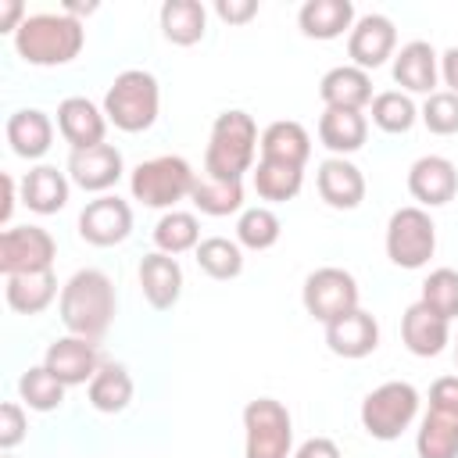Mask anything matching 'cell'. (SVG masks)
I'll list each match as a JSON object with an SVG mask.
<instances>
[{"instance_id": "cell-1", "label": "cell", "mask_w": 458, "mask_h": 458, "mask_svg": "<svg viewBox=\"0 0 458 458\" xmlns=\"http://www.w3.org/2000/svg\"><path fill=\"white\" fill-rule=\"evenodd\" d=\"M118 311V293L114 283L107 279V272L100 268H79L57 297V315L64 322V329L72 336H86V340H100Z\"/></svg>"}, {"instance_id": "cell-2", "label": "cell", "mask_w": 458, "mask_h": 458, "mask_svg": "<svg viewBox=\"0 0 458 458\" xmlns=\"http://www.w3.org/2000/svg\"><path fill=\"white\" fill-rule=\"evenodd\" d=\"M86 43V29L82 21L68 18L64 11H43V14H29L18 32H14V50L25 64L36 68H57L68 64L82 54Z\"/></svg>"}, {"instance_id": "cell-3", "label": "cell", "mask_w": 458, "mask_h": 458, "mask_svg": "<svg viewBox=\"0 0 458 458\" xmlns=\"http://www.w3.org/2000/svg\"><path fill=\"white\" fill-rule=\"evenodd\" d=\"M258 125L247 111L233 107L222 111L211 125L208 150H204V175L215 179H240L254 172V154H258Z\"/></svg>"}, {"instance_id": "cell-4", "label": "cell", "mask_w": 458, "mask_h": 458, "mask_svg": "<svg viewBox=\"0 0 458 458\" xmlns=\"http://www.w3.org/2000/svg\"><path fill=\"white\" fill-rule=\"evenodd\" d=\"M161 111V86L143 68H125L104 93V114L122 132H147Z\"/></svg>"}, {"instance_id": "cell-5", "label": "cell", "mask_w": 458, "mask_h": 458, "mask_svg": "<svg viewBox=\"0 0 458 458\" xmlns=\"http://www.w3.org/2000/svg\"><path fill=\"white\" fill-rule=\"evenodd\" d=\"M197 182V172L186 157L179 154H161V157H147L132 168L129 175V193L132 200H140L143 208H161V211H175L179 200H190Z\"/></svg>"}, {"instance_id": "cell-6", "label": "cell", "mask_w": 458, "mask_h": 458, "mask_svg": "<svg viewBox=\"0 0 458 458\" xmlns=\"http://www.w3.org/2000/svg\"><path fill=\"white\" fill-rule=\"evenodd\" d=\"M419 415V390L404 379L379 383L361 401V429L372 440H397Z\"/></svg>"}, {"instance_id": "cell-7", "label": "cell", "mask_w": 458, "mask_h": 458, "mask_svg": "<svg viewBox=\"0 0 458 458\" xmlns=\"http://www.w3.org/2000/svg\"><path fill=\"white\" fill-rule=\"evenodd\" d=\"M293 419L283 401L254 397L243 408V458H293Z\"/></svg>"}, {"instance_id": "cell-8", "label": "cell", "mask_w": 458, "mask_h": 458, "mask_svg": "<svg viewBox=\"0 0 458 458\" xmlns=\"http://www.w3.org/2000/svg\"><path fill=\"white\" fill-rule=\"evenodd\" d=\"M433 250H437V225L429 211L419 204L397 208L386 222V258L397 268L415 272L433 258Z\"/></svg>"}, {"instance_id": "cell-9", "label": "cell", "mask_w": 458, "mask_h": 458, "mask_svg": "<svg viewBox=\"0 0 458 458\" xmlns=\"http://www.w3.org/2000/svg\"><path fill=\"white\" fill-rule=\"evenodd\" d=\"M358 297H361L358 279H354L347 268H336V265H322V268L308 272V279H304V286H301L304 311H308L315 322H322V326H329V322H336L340 315L361 308Z\"/></svg>"}, {"instance_id": "cell-10", "label": "cell", "mask_w": 458, "mask_h": 458, "mask_svg": "<svg viewBox=\"0 0 458 458\" xmlns=\"http://www.w3.org/2000/svg\"><path fill=\"white\" fill-rule=\"evenodd\" d=\"M57 243L43 225H11L0 233V272L25 276V272H47L54 268Z\"/></svg>"}, {"instance_id": "cell-11", "label": "cell", "mask_w": 458, "mask_h": 458, "mask_svg": "<svg viewBox=\"0 0 458 458\" xmlns=\"http://www.w3.org/2000/svg\"><path fill=\"white\" fill-rule=\"evenodd\" d=\"M132 233V208L129 200H122L118 193H104L97 200H89L79 211V236L89 247H114L125 243Z\"/></svg>"}, {"instance_id": "cell-12", "label": "cell", "mask_w": 458, "mask_h": 458, "mask_svg": "<svg viewBox=\"0 0 458 458\" xmlns=\"http://www.w3.org/2000/svg\"><path fill=\"white\" fill-rule=\"evenodd\" d=\"M397 54V29L386 14H361L347 32V57L354 68L372 72Z\"/></svg>"}, {"instance_id": "cell-13", "label": "cell", "mask_w": 458, "mask_h": 458, "mask_svg": "<svg viewBox=\"0 0 458 458\" xmlns=\"http://www.w3.org/2000/svg\"><path fill=\"white\" fill-rule=\"evenodd\" d=\"M43 365H47L64 386H82V383H89V379L97 376V369L104 365V358H100V351H97L93 340L68 333V336H57V340L47 347Z\"/></svg>"}, {"instance_id": "cell-14", "label": "cell", "mask_w": 458, "mask_h": 458, "mask_svg": "<svg viewBox=\"0 0 458 458\" xmlns=\"http://www.w3.org/2000/svg\"><path fill=\"white\" fill-rule=\"evenodd\" d=\"M125 172V161H122V150L111 147V143H100V147H86V150H72L68 154V179L86 190V193H107Z\"/></svg>"}, {"instance_id": "cell-15", "label": "cell", "mask_w": 458, "mask_h": 458, "mask_svg": "<svg viewBox=\"0 0 458 458\" xmlns=\"http://www.w3.org/2000/svg\"><path fill=\"white\" fill-rule=\"evenodd\" d=\"M408 193L419 208H440L458 193V168L444 154H426L408 168Z\"/></svg>"}, {"instance_id": "cell-16", "label": "cell", "mask_w": 458, "mask_h": 458, "mask_svg": "<svg viewBox=\"0 0 458 458\" xmlns=\"http://www.w3.org/2000/svg\"><path fill=\"white\" fill-rule=\"evenodd\" d=\"M57 132L72 150L100 147L107 136V114L89 97H64L57 104Z\"/></svg>"}, {"instance_id": "cell-17", "label": "cell", "mask_w": 458, "mask_h": 458, "mask_svg": "<svg viewBox=\"0 0 458 458\" xmlns=\"http://www.w3.org/2000/svg\"><path fill=\"white\" fill-rule=\"evenodd\" d=\"M326 347L347 361L369 358L379 347V322L365 308H354V311H347L326 326Z\"/></svg>"}, {"instance_id": "cell-18", "label": "cell", "mask_w": 458, "mask_h": 458, "mask_svg": "<svg viewBox=\"0 0 458 458\" xmlns=\"http://www.w3.org/2000/svg\"><path fill=\"white\" fill-rule=\"evenodd\" d=\"M437 79H440V54L426 43V39H411L394 54V82L401 86V93H437Z\"/></svg>"}, {"instance_id": "cell-19", "label": "cell", "mask_w": 458, "mask_h": 458, "mask_svg": "<svg viewBox=\"0 0 458 458\" xmlns=\"http://www.w3.org/2000/svg\"><path fill=\"white\" fill-rule=\"evenodd\" d=\"M318 197L336 211H354L365 200V175L347 157H326L315 172Z\"/></svg>"}, {"instance_id": "cell-20", "label": "cell", "mask_w": 458, "mask_h": 458, "mask_svg": "<svg viewBox=\"0 0 458 458\" xmlns=\"http://www.w3.org/2000/svg\"><path fill=\"white\" fill-rule=\"evenodd\" d=\"M140 290L147 297V304L154 311H168L179 304L182 297V268L172 254H161V250H150L140 258Z\"/></svg>"}, {"instance_id": "cell-21", "label": "cell", "mask_w": 458, "mask_h": 458, "mask_svg": "<svg viewBox=\"0 0 458 458\" xmlns=\"http://www.w3.org/2000/svg\"><path fill=\"white\" fill-rule=\"evenodd\" d=\"M401 340L415 358H437L451 344V322L415 301L401 315Z\"/></svg>"}, {"instance_id": "cell-22", "label": "cell", "mask_w": 458, "mask_h": 458, "mask_svg": "<svg viewBox=\"0 0 458 458\" xmlns=\"http://www.w3.org/2000/svg\"><path fill=\"white\" fill-rule=\"evenodd\" d=\"M318 97H322L326 107L365 111L372 104V79H369V72H361L354 64H336V68H329L322 75Z\"/></svg>"}, {"instance_id": "cell-23", "label": "cell", "mask_w": 458, "mask_h": 458, "mask_svg": "<svg viewBox=\"0 0 458 458\" xmlns=\"http://www.w3.org/2000/svg\"><path fill=\"white\" fill-rule=\"evenodd\" d=\"M7 143H11V150L18 154V157H25V161H39L47 150H50V143H54V122H50V114L47 111H39V107H21V111H14L11 118H7Z\"/></svg>"}, {"instance_id": "cell-24", "label": "cell", "mask_w": 458, "mask_h": 458, "mask_svg": "<svg viewBox=\"0 0 458 458\" xmlns=\"http://www.w3.org/2000/svg\"><path fill=\"white\" fill-rule=\"evenodd\" d=\"M68 193H72V179L54 165H36L21 179V204L36 215H57L68 204Z\"/></svg>"}, {"instance_id": "cell-25", "label": "cell", "mask_w": 458, "mask_h": 458, "mask_svg": "<svg viewBox=\"0 0 458 458\" xmlns=\"http://www.w3.org/2000/svg\"><path fill=\"white\" fill-rule=\"evenodd\" d=\"M354 4L351 0H308L297 11V25L308 39H340L354 29Z\"/></svg>"}, {"instance_id": "cell-26", "label": "cell", "mask_w": 458, "mask_h": 458, "mask_svg": "<svg viewBox=\"0 0 458 458\" xmlns=\"http://www.w3.org/2000/svg\"><path fill=\"white\" fill-rule=\"evenodd\" d=\"M258 150H261L265 161H283V165L304 168L308 157H311V136H308V129L301 122L279 118V122H272V125L261 129Z\"/></svg>"}, {"instance_id": "cell-27", "label": "cell", "mask_w": 458, "mask_h": 458, "mask_svg": "<svg viewBox=\"0 0 458 458\" xmlns=\"http://www.w3.org/2000/svg\"><path fill=\"white\" fill-rule=\"evenodd\" d=\"M318 140L326 150H333V157H347L354 150L365 147L369 140V118L361 111H340V107H326L318 118Z\"/></svg>"}, {"instance_id": "cell-28", "label": "cell", "mask_w": 458, "mask_h": 458, "mask_svg": "<svg viewBox=\"0 0 458 458\" xmlns=\"http://www.w3.org/2000/svg\"><path fill=\"white\" fill-rule=\"evenodd\" d=\"M4 297L7 308L18 315H39L47 311L61 293H57V276L54 268L47 272H25V276H7L4 279Z\"/></svg>"}, {"instance_id": "cell-29", "label": "cell", "mask_w": 458, "mask_h": 458, "mask_svg": "<svg viewBox=\"0 0 458 458\" xmlns=\"http://www.w3.org/2000/svg\"><path fill=\"white\" fill-rule=\"evenodd\" d=\"M161 36L175 47H193L208 32V7L200 0H165L157 11Z\"/></svg>"}, {"instance_id": "cell-30", "label": "cell", "mask_w": 458, "mask_h": 458, "mask_svg": "<svg viewBox=\"0 0 458 458\" xmlns=\"http://www.w3.org/2000/svg\"><path fill=\"white\" fill-rule=\"evenodd\" d=\"M132 376H129V369L125 365H118V361H104L100 369H97V376L86 383V394H89V404L97 408V411H104V415H118V411H125L129 404H132Z\"/></svg>"}, {"instance_id": "cell-31", "label": "cell", "mask_w": 458, "mask_h": 458, "mask_svg": "<svg viewBox=\"0 0 458 458\" xmlns=\"http://www.w3.org/2000/svg\"><path fill=\"white\" fill-rule=\"evenodd\" d=\"M250 182H254V193L268 204H286L301 193L304 186V168L297 165H283V161H265L258 157L254 172H250Z\"/></svg>"}, {"instance_id": "cell-32", "label": "cell", "mask_w": 458, "mask_h": 458, "mask_svg": "<svg viewBox=\"0 0 458 458\" xmlns=\"http://www.w3.org/2000/svg\"><path fill=\"white\" fill-rule=\"evenodd\" d=\"M190 200H193V208H197L200 215H211V218H225V215H236V211H243V182H240V179H215V175H197Z\"/></svg>"}, {"instance_id": "cell-33", "label": "cell", "mask_w": 458, "mask_h": 458, "mask_svg": "<svg viewBox=\"0 0 458 458\" xmlns=\"http://www.w3.org/2000/svg\"><path fill=\"white\" fill-rule=\"evenodd\" d=\"M419 458H458V415L451 411H426L415 433Z\"/></svg>"}, {"instance_id": "cell-34", "label": "cell", "mask_w": 458, "mask_h": 458, "mask_svg": "<svg viewBox=\"0 0 458 458\" xmlns=\"http://www.w3.org/2000/svg\"><path fill=\"white\" fill-rule=\"evenodd\" d=\"M200 243V222L193 211H165L154 225V247L161 254H186Z\"/></svg>"}, {"instance_id": "cell-35", "label": "cell", "mask_w": 458, "mask_h": 458, "mask_svg": "<svg viewBox=\"0 0 458 458\" xmlns=\"http://www.w3.org/2000/svg\"><path fill=\"white\" fill-rule=\"evenodd\" d=\"M193 258H197L200 272H204L208 279H218V283L236 279V276L243 272V250H240L236 240H225V236H208V240H200L197 250H193Z\"/></svg>"}, {"instance_id": "cell-36", "label": "cell", "mask_w": 458, "mask_h": 458, "mask_svg": "<svg viewBox=\"0 0 458 458\" xmlns=\"http://www.w3.org/2000/svg\"><path fill=\"white\" fill-rule=\"evenodd\" d=\"M369 114H372V125L383 129V132H390V136H401V132H408V129L419 122L415 100H411L408 93H401V89H383V93H376L372 104H369Z\"/></svg>"}, {"instance_id": "cell-37", "label": "cell", "mask_w": 458, "mask_h": 458, "mask_svg": "<svg viewBox=\"0 0 458 458\" xmlns=\"http://www.w3.org/2000/svg\"><path fill=\"white\" fill-rule=\"evenodd\" d=\"M64 390H68V386H64L47 365H32V369H25L21 379H18V397H21V404L32 408V411H54V408H61V404H64Z\"/></svg>"}, {"instance_id": "cell-38", "label": "cell", "mask_w": 458, "mask_h": 458, "mask_svg": "<svg viewBox=\"0 0 458 458\" xmlns=\"http://www.w3.org/2000/svg\"><path fill=\"white\" fill-rule=\"evenodd\" d=\"M279 233H283V222L265 204L243 208L240 218H236V243L247 247V250H268V247H276L279 243Z\"/></svg>"}, {"instance_id": "cell-39", "label": "cell", "mask_w": 458, "mask_h": 458, "mask_svg": "<svg viewBox=\"0 0 458 458\" xmlns=\"http://www.w3.org/2000/svg\"><path fill=\"white\" fill-rule=\"evenodd\" d=\"M419 301L447 322L458 318V272L454 268H433L422 279V297Z\"/></svg>"}, {"instance_id": "cell-40", "label": "cell", "mask_w": 458, "mask_h": 458, "mask_svg": "<svg viewBox=\"0 0 458 458\" xmlns=\"http://www.w3.org/2000/svg\"><path fill=\"white\" fill-rule=\"evenodd\" d=\"M419 118L433 136H454L458 132V93L451 89L429 93L419 107Z\"/></svg>"}, {"instance_id": "cell-41", "label": "cell", "mask_w": 458, "mask_h": 458, "mask_svg": "<svg viewBox=\"0 0 458 458\" xmlns=\"http://www.w3.org/2000/svg\"><path fill=\"white\" fill-rule=\"evenodd\" d=\"M25 429H29L25 408L18 401H4L0 404V447L4 451H14L25 440Z\"/></svg>"}, {"instance_id": "cell-42", "label": "cell", "mask_w": 458, "mask_h": 458, "mask_svg": "<svg viewBox=\"0 0 458 458\" xmlns=\"http://www.w3.org/2000/svg\"><path fill=\"white\" fill-rule=\"evenodd\" d=\"M429 408L433 411H451L458 415V376H440L429 386Z\"/></svg>"}, {"instance_id": "cell-43", "label": "cell", "mask_w": 458, "mask_h": 458, "mask_svg": "<svg viewBox=\"0 0 458 458\" xmlns=\"http://www.w3.org/2000/svg\"><path fill=\"white\" fill-rule=\"evenodd\" d=\"M215 14L225 25H247L258 14V0H215Z\"/></svg>"}, {"instance_id": "cell-44", "label": "cell", "mask_w": 458, "mask_h": 458, "mask_svg": "<svg viewBox=\"0 0 458 458\" xmlns=\"http://www.w3.org/2000/svg\"><path fill=\"white\" fill-rule=\"evenodd\" d=\"M293 458H344V454L329 437H311L293 451Z\"/></svg>"}, {"instance_id": "cell-45", "label": "cell", "mask_w": 458, "mask_h": 458, "mask_svg": "<svg viewBox=\"0 0 458 458\" xmlns=\"http://www.w3.org/2000/svg\"><path fill=\"white\" fill-rule=\"evenodd\" d=\"M25 4L21 0H0V32H18V25L25 21Z\"/></svg>"}, {"instance_id": "cell-46", "label": "cell", "mask_w": 458, "mask_h": 458, "mask_svg": "<svg viewBox=\"0 0 458 458\" xmlns=\"http://www.w3.org/2000/svg\"><path fill=\"white\" fill-rule=\"evenodd\" d=\"M440 79L451 93H458V47H447L440 54Z\"/></svg>"}, {"instance_id": "cell-47", "label": "cell", "mask_w": 458, "mask_h": 458, "mask_svg": "<svg viewBox=\"0 0 458 458\" xmlns=\"http://www.w3.org/2000/svg\"><path fill=\"white\" fill-rule=\"evenodd\" d=\"M14 175H4V204H0V222L11 229V215H14Z\"/></svg>"}, {"instance_id": "cell-48", "label": "cell", "mask_w": 458, "mask_h": 458, "mask_svg": "<svg viewBox=\"0 0 458 458\" xmlns=\"http://www.w3.org/2000/svg\"><path fill=\"white\" fill-rule=\"evenodd\" d=\"M61 11H64L68 18H75V21H82L86 14H93V11H97V4H79V0H64V4H61Z\"/></svg>"}, {"instance_id": "cell-49", "label": "cell", "mask_w": 458, "mask_h": 458, "mask_svg": "<svg viewBox=\"0 0 458 458\" xmlns=\"http://www.w3.org/2000/svg\"><path fill=\"white\" fill-rule=\"evenodd\" d=\"M454 365H458V340H454Z\"/></svg>"}, {"instance_id": "cell-50", "label": "cell", "mask_w": 458, "mask_h": 458, "mask_svg": "<svg viewBox=\"0 0 458 458\" xmlns=\"http://www.w3.org/2000/svg\"><path fill=\"white\" fill-rule=\"evenodd\" d=\"M4 458H14V454H11V451H4Z\"/></svg>"}]
</instances>
